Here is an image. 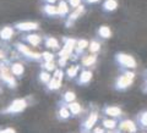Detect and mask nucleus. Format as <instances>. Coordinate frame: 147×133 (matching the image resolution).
<instances>
[{
    "instance_id": "obj_37",
    "label": "nucleus",
    "mask_w": 147,
    "mask_h": 133,
    "mask_svg": "<svg viewBox=\"0 0 147 133\" xmlns=\"http://www.w3.org/2000/svg\"><path fill=\"white\" fill-rule=\"evenodd\" d=\"M0 133H16V131L13 130L11 127H7V128H3V130H0Z\"/></svg>"
},
{
    "instance_id": "obj_3",
    "label": "nucleus",
    "mask_w": 147,
    "mask_h": 133,
    "mask_svg": "<svg viewBox=\"0 0 147 133\" xmlns=\"http://www.w3.org/2000/svg\"><path fill=\"white\" fill-rule=\"evenodd\" d=\"M98 121V112L97 111H92L87 118L81 123V127H80V131L81 133H91L92 130L94 128V125L97 123Z\"/></svg>"
},
{
    "instance_id": "obj_20",
    "label": "nucleus",
    "mask_w": 147,
    "mask_h": 133,
    "mask_svg": "<svg viewBox=\"0 0 147 133\" xmlns=\"http://www.w3.org/2000/svg\"><path fill=\"white\" fill-rule=\"evenodd\" d=\"M42 11L48 17H58V6L52 5V4H44Z\"/></svg>"
},
{
    "instance_id": "obj_5",
    "label": "nucleus",
    "mask_w": 147,
    "mask_h": 133,
    "mask_svg": "<svg viewBox=\"0 0 147 133\" xmlns=\"http://www.w3.org/2000/svg\"><path fill=\"white\" fill-rule=\"evenodd\" d=\"M15 31L18 32H32V31H38L39 29V23L38 22H31V21H26V22H17L13 25Z\"/></svg>"
},
{
    "instance_id": "obj_11",
    "label": "nucleus",
    "mask_w": 147,
    "mask_h": 133,
    "mask_svg": "<svg viewBox=\"0 0 147 133\" xmlns=\"http://www.w3.org/2000/svg\"><path fill=\"white\" fill-rule=\"evenodd\" d=\"M92 71L91 70H81L79 76L76 77V83L79 86H87L92 80Z\"/></svg>"
},
{
    "instance_id": "obj_6",
    "label": "nucleus",
    "mask_w": 147,
    "mask_h": 133,
    "mask_svg": "<svg viewBox=\"0 0 147 133\" xmlns=\"http://www.w3.org/2000/svg\"><path fill=\"white\" fill-rule=\"evenodd\" d=\"M21 40L24 43H27L32 45V47H40V44L43 43V37L37 34V33H28L21 37Z\"/></svg>"
},
{
    "instance_id": "obj_27",
    "label": "nucleus",
    "mask_w": 147,
    "mask_h": 133,
    "mask_svg": "<svg viewBox=\"0 0 147 133\" xmlns=\"http://www.w3.org/2000/svg\"><path fill=\"white\" fill-rule=\"evenodd\" d=\"M102 126L107 130H115L118 126V122L114 118H103L102 120Z\"/></svg>"
},
{
    "instance_id": "obj_35",
    "label": "nucleus",
    "mask_w": 147,
    "mask_h": 133,
    "mask_svg": "<svg viewBox=\"0 0 147 133\" xmlns=\"http://www.w3.org/2000/svg\"><path fill=\"white\" fill-rule=\"evenodd\" d=\"M92 133H105V130L103 126H98V127H94L92 130Z\"/></svg>"
},
{
    "instance_id": "obj_2",
    "label": "nucleus",
    "mask_w": 147,
    "mask_h": 133,
    "mask_svg": "<svg viewBox=\"0 0 147 133\" xmlns=\"http://www.w3.org/2000/svg\"><path fill=\"white\" fill-rule=\"evenodd\" d=\"M13 47H15V50L17 51V54L22 55V56L25 59H27V60H31V61H40L42 60V53L33 51V50H31L24 43L17 42V43L13 44Z\"/></svg>"
},
{
    "instance_id": "obj_39",
    "label": "nucleus",
    "mask_w": 147,
    "mask_h": 133,
    "mask_svg": "<svg viewBox=\"0 0 147 133\" xmlns=\"http://www.w3.org/2000/svg\"><path fill=\"white\" fill-rule=\"evenodd\" d=\"M99 0H85V3L87 4H94V3H98Z\"/></svg>"
},
{
    "instance_id": "obj_13",
    "label": "nucleus",
    "mask_w": 147,
    "mask_h": 133,
    "mask_svg": "<svg viewBox=\"0 0 147 133\" xmlns=\"http://www.w3.org/2000/svg\"><path fill=\"white\" fill-rule=\"evenodd\" d=\"M132 83V80L131 78H129L127 76L125 75H121V76H119L118 78H117V82H115V89L118 90H123V89H126L127 87H130Z\"/></svg>"
},
{
    "instance_id": "obj_19",
    "label": "nucleus",
    "mask_w": 147,
    "mask_h": 133,
    "mask_svg": "<svg viewBox=\"0 0 147 133\" xmlns=\"http://www.w3.org/2000/svg\"><path fill=\"white\" fill-rule=\"evenodd\" d=\"M96 61H97V55L96 54H90V55H84L81 57V65L82 67H91L93 66Z\"/></svg>"
},
{
    "instance_id": "obj_14",
    "label": "nucleus",
    "mask_w": 147,
    "mask_h": 133,
    "mask_svg": "<svg viewBox=\"0 0 147 133\" xmlns=\"http://www.w3.org/2000/svg\"><path fill=\"white\" fill-rule=\"evenodd\" d=\"M10 71L11 73L17 78H21L22 75L25 73V66L22 65L21 62H11L10 63Z\"/></svg>"
},
{
    "instance_id": "obj_16",
    "label": "nucleus",
    "mask_w": 147,
    "mask_h": 133,
    "mask_svg": "<svg viewBox=\"0 0 147 133\" xmlns=\"http://www.w3.org/2000/svg\"><path fill=\"white\" fill-rule=\"evenodd\" d=\"M103 114L112 118H117L119 116H121V109L118 106H105L103 109Z\"/></svg>"
},
{
    "instance_id": "obj_22",
    "label": "nucleus",
    "mask_w": 147,
    "mask_h": 133,
    "mask_svg": "<svg viewBox=\"0 0 147 133\" xmlns=\"http://www.w3.org/2000/svg\"><path fill=\"white\" fill-rule=\"evenodd\" d=\"M69 4L65 0H60L58 4V17H67L69 15Z\"/></svg>"
},
{
    "instance_id": "obj_9",
    "label": "nucleus",
    "mask_w": 147,
    "mask_h": 133,
    "mask_svg": "<svg viewBox=\"0 0 147 133\" xmlns=\"http://www.w3.org/2000/svg\"><path fill=\"white\" fill-rule=\"evenodd\" d=\"M55 116H57V118L59 121H67L69 118L71 117V112H70V110H69L67 105L58 103V110H57Z\"/></svg>"
},
{
    "instance_id": "obj_31",
    "label": "nucleus",
    "mask_w": 147,
    "mask_h": 133,
    "mask_svg": "<svg viewBox=\"0 0 147 133\" xmlns=\"http://www.w3.org/2000/svg\"><path fill=\"white\" fill-rule=\"evenodd\" d=\"M139 122L142 127H147V111L141 112V115L139 116Z\"/></svg>"
},
{
    "instance_id": "obj_10",
    "label": "nucleus",
    "mask_w": 147,
    "mask_h": 133,
    "mask_svg": "<svg viewBox=\"0 0 147 133\" xmlns=\"http://www.w3.org/2000/svg\"><path fill=\"white\" fill-rule=\"evenodd\" d=\"M13 34H15V28L13 26H4L0 28V39L4 43H7L12 39Z\"/></svg>"
},
{
    "instance_id": "obj_32",
    "label": "nucleus",
    "mask_w": 147,
    "mask_h": 133,
    "mask_svg": "<svg viewBox=\"0 0 147 133\" xmlns=\"http://www.w3.org/2000/svg\"><path fill=\"white\" fill-rule=\"evenodd\" d=\"M53 77H54V78H58V80L63 81V78H64V70H63V68H60V67L57 68V70L54 71Z\"/></svg>"
},
{
    "instance_id": "obj_41",
    "label": "nucleus",
    "mask_w": 147,
    "mask_h": 133,
    "mask_svg": "<svg viewBox=\"0 0 147 133\" xmlns=\"http://www.w3.org/2000/svg\"><path fill=\"white\" fill-rule=\"evenodd\" d=\"M0 93H1V89H0Z\"/></svg>"
},
{
    "instance_id": "obj_29",
    "label": "nucleus",
    "mask_w": 147,
    "mask_h": 133,
    "mask_svg": "<svg viewBox=\"0 0 147 133\" xmlns=\"http://www.w3.org/2000/svg\"><path fill=\"white\" fill-rule=\"evenodd\" d=\"M57 63L55 61H50V62H42V65H40V68L44 71H48V72H54L57 70Z\"/></svg>"
},
{
    "instance_id": "obj_28",
    "label": "nucleus",
    "mask_w": 147,
    "mask_h": 133,
    "mask_svg": "<svg viewBox=\"0 0 147 133\" xmlns=\"http://www.w3.org/2000/svg\"><path fill=\"white\" fill-rule=\"evenodd\" d=\"M88 50L91 54H97L99 50H100V43L98 42V40H91L90 42V45H88Z\"/></svg>"
},
{
    "instance_id": "obj_38",
    "label": "nucleus",
    "mask_w": 147,
    "mask_h": 133,
    "mask_svg": "<svg viewBox=\"0 0 147 133\" xmlns=\"http://www.w3.org/2000/svg\"><path fill=\"white\" fill-rule=\"evenodd\" d=\"M43 1L45 4H52V5H54V4L57 3V0H43Z\"/></svg>"
},
{
    "instance_id": "obj_34",
    "label": "nucleus",
    "mask_w": 147,
    "mask_h": 133,
    "mask_svg": "<svg viewBox=\"0 0 147 133\" xmlns=\"http://www.w3.org/2000/svg\"><path fill=\"white\" fill-rule=\"evenodd\" d=\"M66 63H67V59H64V57H59V59H58L57 65H58L59 67H60V68L66 67Z\"/></svg>"
},
{
    "instance_id": "obj_4",
    "label": "nucleus",
    "mask_w": 147,
    "mask_h": 133,
    "mask_svg": "<svg viewBox=\"0 0 147 133\" xmlns=\"http://www.w3.org/2000/svg\"><path fill=\"white\" fill-rule=\"evenodd\" d=\"M115 61L126 68H135L136 67V61L135 59L130 56L127 54H123V53H119L115 55Z\"/></svg>"
},
{
    "instance_id": "obj_17",
    "label": "nucleus",
    "mask_w": 147,
    "mask_h": 133,
    "mask_svg": "<svg viewBox=\"0 0 147 133\" xmlns=\"http://www.w3.org/2000/svg\"><path fill=\"white\" fill-rule=\"evenodd\" d=\"M60 87H61V81L52 77V80H50L48 83L44 86V89H45V92L50 93V92H55V90L60 89Z\"/></svg>"
},
{
    "instance_id": "obj_36",
    "label": "nucleus",
    "mask_w": 147,
    "mask_h": 133,
    "mask_svg": "<svg viewBox=\"0 0 147 133\" xmlns=\"http://www.w3.org/2000/svg\"><path fill=\"white\" fill-rule=\"evenodd\" d=\"M6 55H7L6 50H4V49H1V48H0V61L7 60V59H6Z\"/></svg>"
},
{
    "instance_id": "obj_33",
    "label": "nucleus",
    "mask_w": 147,
    "mask_h": 133,
    "mask_svg": "<svg viewBox=\"0 0 147 133\" xmlns=\"http://www.w3.org/2000/svg\"><path fill=\"white\" fill-rule=\"evenodd\" d=\"M81 1L82 0H67V4H69V6L70 7L76 9V7H79L80 5H82Z\"/></svg>"
},
{
    "instance_id": "obj_1",
    "label": "nucleus",
    "mask_w": 147,
    "mask_h": 133,
    "mask_svg": "<svg viewBox=\"0 0 147 133\" xmlns=\"http://www.w3.org/2000/svg\"><path fill=\"white\" fill-rule=\"evenodd\" d=\"M30 99L31 97L12 100L6 108L0 110V114H3V115H18V114H21L27 109V106L30 105Z\"/></svg>"
},
{
    "instance_id": "obj_8",
    "label": "nucleus",
    "mask_w": 147,
    "mask_h": 133,
    "mask_svg": "<svg viewBox=\"0 0 147 133\" xmlns=\"http://www.w3.org/2000/svg\"><path fill=\"white\" fill-rule=\"evenodd\" d=\"M43 44L47 49L53 50V51H57V50L59 51V50L61 49V45L59 43V40L52 35H44L43 37Z\"/></svg>"
},
{
    "instance_id": "obj_24",
    "label": "nucleus",
    "mask_w": 147,
    "mask_h": 133,
    "mask_svg": "<svg viewBox=\"0 0 147 133\" xmlns=\"http://www.w3.org/2000/svg\"><path fill=\"white\" fill-rule=\"evenodd\" d=\"M67 108H69V110H70V112H71V116H74V117L80 116L81 112H82V106H81V104L77 103V102H74V103H71V104H69Z\"/></svg>"
},
{
    "instance_id": "obj_26",
    "label": "nucleus",
    "mask_w": 147,
    "mask_h": 133,
    "mask_svg": "<svg viewBox=\"0 0 147 133\" xmlns=\"http://www.w3.org/2000/svg\"><path fill=\"white\" fill-rule=\"evenodd\" d=\"M52 75H50V72H48V71H44V70H42L39 73H38V82L40 84H43V86H45L48 83V82L52 80Z\"/></svg>"
},
{
    "instance_id": "obj_21",
    "label": "nucleus",
    "mask_w": 147,
    "mask_h": 133,
    "mask_svg": "<svg viewBox=\"0 0 147 133\" xmlns=\"http://www.w3.org/2000/svg\"><path fill=\"white\" fill-rule=\"evenodd\" d=\"M80 70H81L80 65H71V66H69L66 68V71H65L66 78H69V80H76V77L79 76Z\"/></svg>"
},
{
    "instance_id": "obj_15",
    "label": "nucleus",
    "mask_w": 147,
    "mask_h": 133,
    "mask_svg": "<svg viewBox=\"0 0 147 133\" xmlns=\"http://www.w3.org/2000/svg\"><path fill=\"white\" fill-rule=\"evenodd\" d=\"M74 102H76V94H75V92L66 90L65 93L61 94V99H60V102H59V104L69 105V104H71Z\"/></svg>"
},
{
    "instance_id": "obj_23",
    "label": "nucleus",
    "mask_w": 147,
    "mask_h": 133,
    "mask_svg": "<svg viewBox=\"0 0 147 133\" xmlns=\"http://www.w3.org/2000/svg\"><path fill=\"white\" fill-rule=\"evenodd\" d=\"M97 35L100 39H109L110 35H112V29L109 28L108 26H100L97 29Z\"/></svg>"
},
{
    "instance_id": "obj_18",
    "label": "nucleus",
    "mask_w": 147,
    "mask_h": 133,
    "mask_svg": "<svg viewBox=\"0 0 147 133\" xmlns=\"http://www.w3.org/2000/svg\"><path fill=\"white\" fill-rule=\"evenodd\" d=\"M90 43L87 42L86 39H77V43H76V48H75V51H74V54L76 55V57H79L82 55V53L85 51V50L88 48Z\"/></svg>"
},
{
    "instance_id": "obj_12",
    "label": "nucleus",
    "mask_w": 147,
    "mask_h": 133,
    "mask_svg": "<svg viewBox=\"0 0 147 133\" xmlns=\"http://www.w3.org/2000/svg\"><path fill=\"white\" fill-rule=\"evenodd\" d=\"M119 132H126V133H136L137 128H136V125L132 121L130 120H124L121 121L120 123H119Z\"/></svg>"
},
{
    "instance_id": "obj_40",
    "label": "nucleus",
    "mask_w": 147,
    "mask_h": 133,
    "mask_svg": "<svg viewBox=\"0 0 147 133\" xmlns=\"http://www.w3.org/2000/svg\"><path fill=\"white\" fill-rule=\"evenodd\" d=\"M0 45H1V39H0Z\"/></svg>"
},
{
    "instance_id": "obj_7",
    "label": "nucleus",
    "mask_w": 147,
    "mask_h": 133,
    "mask_svg": "<svg viewBox=\"0 0 147 133\" xmlns=\"http://www.w3.org/2000/svg\"><path fill=\"white\" fill-rule=\"evenodd\" d=\"M85 6L84 5H80L79 7H76V9H74L72 12L69 13V16L66 17V20H65V26L66 27H71V25L75 22L77 18H80L82 15L85 13Z\"/></svg>"
},
{
    "instance_id": "obj_30",
    "label": "nucleus",
    "mask_w": 147,
    "mask_h": 133,
    "mask_svg": "<svg viewBox=\"0 0 147 133\" xmlns=\"http://www.w3.org/2000/svg\"><path fill=\"white\" fill-rule=\"evenodd\" d=\"M54 59H55V55L54 53L52 51H43L42 53V61L43 62H50V61H54Z\"/></svg>"
},
{
    "instance_id": "obj_25",
    "label": "nucleus",
    "mask_w": 147,
    "mask_h": 133,
    "mask_svg": "<svg viewBox=\"0 0 147 133\" xmlns=\"http://www.w3.org/2000/svg\"><path fill=\"white\" fill-rule=\"evenodd\" d=\"M117 7H118L117 0H105L103 3V6H102L104 12H112L114 10H117Z\"/></svg>"
}]
</instances>
